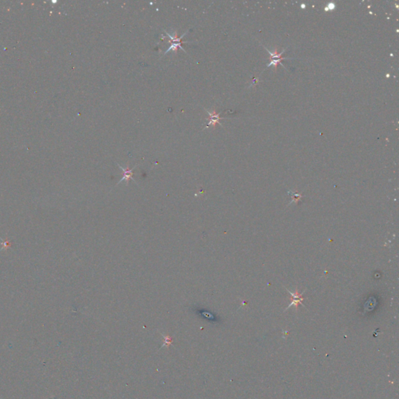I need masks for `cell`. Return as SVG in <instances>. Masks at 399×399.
<instances>
[{
    "mask_svg": "<svg viewBox=\"0 0 399 399\" xmlns=\"http://www.w3.org/2000/svg\"><path fill=\"white\" fill-rule=\"evenodd\" d=\"M284 59H286V58H284V57H282V58H276V59H272V60H271V62H270L269 64H268V66H271L273 65V66H274V70L276 71V70H277V65H279V64H281V65L282 66V64H281V61L284 60Z\"/></svg>",
    "mask_w": 399,
    "mask_h": 399,
    "instance_id": "cell-5",
    "label": "cell"
},
{
    "mask_svg": "<svg viewBox=\"0 0 399 399\" xmlns=\"http://www.w3.org/2000/svg\"><path fill=\"white\" fill-rule=\"evenodd\" d=\"M265 49H266V50L268 51V53L270 54V58H269L270 60H272V59H276V58H282V54L284 53V52H285V50H283L281 52H278V51H277V48H275V49H274V52H270V51L268 50V49H266V48H265Z\"/></svg>",
    "mask_w": 399,
    "mask_h": 399,
    "instance_id": "cell-4",
    "label": "cell"
},
{
    "mask_svg": "<svg viewBox=\"0 0 399 399\" xmlns=\"http://www.w3.org/2000/svg\"><path fill=\"white\" fill-rule=\"evenodd\" d=\"M118 165V167L120 168L121 170H122V172H123V174H124L123 177H122V178H121V180L118 182V184H119L121 182H122V181H123V180H127V182H128V181L130 180V179H132L133 181H135L134 178H133V169H134V168H133V169H124L123 167H122V166L119 165Z\"/></svg>",
    "mask_w": 399,
    "mask_h": 399,
    "instance_id": "cell-3",
    "label": "cell"
},
{
    "mask_svg": "<svg viewBox=\"0 0 399 399\" xmlns=\"http://www.w3.org/2000/svg\"><path fill=\"white\" fill-rule=\"evenodd\" d=\"M292 199L294 198V200L292 201V202H295V204H296L297 202L298 201V200L302 198V196H301L300 194H295V193H293V194H292Z\"/></svg>",
    "mask_w": 399,
    "mask_h": 399,
    "instance_id": "cell-6",
    "label": "cell"
},
{
    "mask_svg": "<svg viewBox=\"0 0 399 399\" xmlns=\"http://www.w3.org/2000/svg\"><path fill=\"white\" fill-rule=\"evenodd\" d=\"M334 7H335L334 4L329 3V4H328V7H326V8H325V10H326V11H328V10H333V9H334Z\"/></svg>",
    "mask_w": 399,
    "mask_h": 399,
    "instance_id": "cell-7",
    "label": "cell"
},
{
    "mask_svg": "<svg viewBox=\"0 0 399 399\" xmlns=\"http://www.w3.org/2000/svg\"><path fill=\"white\" fill-rule=\"evenodd\" d=\"M205 111H206V112H208V114L209 115V116H210V121H209V122L208 123V125H207V127H210V126H211V125H214V124H216V123H218L219 125H221V124L220 123V122H219V121L221 120V119H222V118H221V117H220L221 112H220V113H218V114H215V113L212 114L211 112H209V111L206 110V109H205Z\"/></svg>",
    "mask_w": 399,
    "mask_h": 399,
    "instance_id": "cell-2",
    "label": "cell"
},
{
    "mask_svg": "<svg viewBox=\"0 0 399 399\" xmlns=\"http://www.w3.org/2000/svg\"><path fill=\"white\" fill-rule=\"evenodd\" d=\"M287 291L291 294V295H292V303H291L290 305L286 308V310H288V309H289L290 307H292V306H295V308L298 309V306L299 305V304H302V300H303V298L302 297V295L303 292L299 293L298 291H296L295 292H292L289 290H288V289Z\"/></svg>",
    "mask_w": 399,
    "mask_h": 399,
    "instance_id": "cell-1",
    "label": "cell"
}]
</instances>
